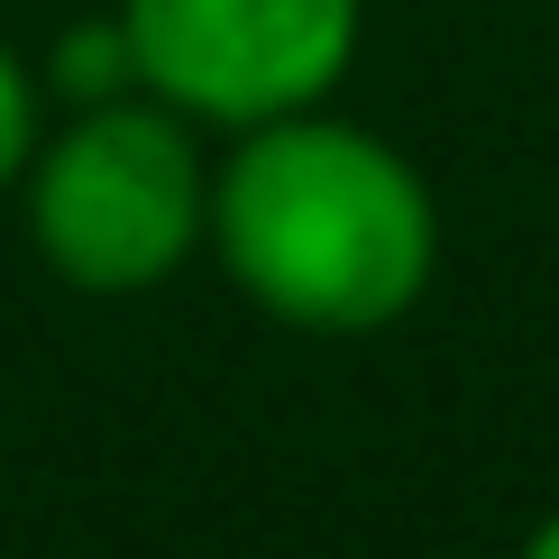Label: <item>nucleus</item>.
<instances>
[{
	"mask_svg": "<svg viewBox=\"0 0 559 559\" xmlns=\"http://www.w3.org/2000/svg\"><path fill=\"white\" fill-rule=\"evenodd\" d=\"M202 248L266 321L312 340H367L431 294L440 202L394 138L321 102L229 138L212 166Z\"/></svg>",
	"mask_w": 559,
	"mask_h": 559,
	"instance_id": "1",
	"label": "nucleus"
},
{
	"mask_svg": "<svg viewBox=\"0 0 559 559\" xmlns=\"http://www.w3.org/2000/svg\"><path fill=\"white\" fill-rule=\"evenodd\" d=\"M19 212L56 285L74 294H156L212 229V166L183 110L156 92L83 102L37 138Z\"/></svg>",
	"mask_w": 559,
	"mask_h": 559,
	"instance_id": "2",
	"label": "nucleus"
},
{
	"mask_svg": "<svg viewBox=\"0 0 559 559\" xmlns=\"http://www.w3.org/2000/svg\"><path fill=\"white\" fill-rule=\"evenodd\" d=\"M138 92L193 129H258L321 110L358 64L367 0H120Z\"/></svg>",
	"mask_w": 559,
	"mask_h": 559,
	"instance_id": "3",
	"label": "nucleus"
},
{
	"mask_svg": "<svg viewBox=\"0 0 559 559\" xmlns=\"http://www.w3.org/2000/svg\"><path fill=\"white\" fill-rule=\"evenodd\" d=\"M37 83L56 92L64 110H83V102H120V92H138V64H129L120 19H83V28H64Z\"/></svg>",
	"mask_w": 559,
	"mask_h": 559,
	"instance_id": "4",
	"label": "nucleus"
},
{
	"mask_svg": "<svg viewBox=\"0 0 559 559\" xmlns=\"http://www.w3.org/2000/svg\"><path fill=\"white\" fill-rule=\"evenodd\" d=\"M37 138H46V83H37V64L0 37V193H19Z\"/></svg>",
	"mask_w": 559,
	"mask_h": 559,
	"instance_id": "5",
	"label": "nucleus"
},
{
	"mask_svg": "<svg viewBox=\"0 0 559 559\" xmlns=\"http://www.w3.org/2000/svg\"><path fill=\"white\" fill-rule=\"evenodd\" d=\"M514 559H559V514H542V523H532V532H523V550H514Z\"/></svg>",
	"mask_w": 559,
	"mask_h": 559,
	"instance_id": "6",
	"label": "nucleus"
}]
</instances>
